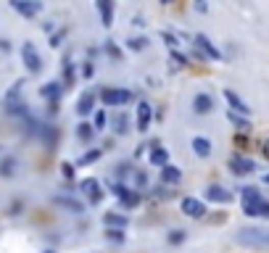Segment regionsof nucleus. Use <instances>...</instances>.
I'll return each instance as SVG.
<instances>
[{"instance_id": "nucleus-1", "label": "nucleus", "mask_w": 269, "mask_h": 253, "mask_svg": "<svg viewBox=\"0 0 269 253\" xmlns=\"http://www.w3.org/2000/svg\"><path fill=\"white\" fill-rule=\"evenodd\" d=\"M235 240L246 248H269V230L264 227H243L235 232Z\"/></svg>"}, {"instance_id": "nucleus-2", "label": "nucleus", "mask_w": 269, "mask_h": 253, "mask_svg": "<svg viewBox=\"0 0 269 253\" xmlns=\"http://www.w3.org/2000/svg\"><path fill=\"white\" fill-rule=\"evenodd\" d=\"M101 100L106 106H124V103H130L132 100V92L130 90H116V87H106L101 92Z\"/></svg>"}, {"instance_id": "nucleus-3", "label": "nucleus", "mask_w": 269, "mask_h": 253, "mask_svg": "<svg viewBox=\"0 0 269 253\" xmlns=\"http://www.w3.org/2000/svg\"><path fill=\"white\" fill-rule=\"evenodd\" d=\"M21 58H24V63H27L29 74H40V71H42L40 53H37V47L32 45V42H24V47H21Z\"/></svg>"}, {"instance_id": "nucleus-4", "label": "nucleus", "mask_w": 269, "mask_h": 253, "mask_svg": "<svg viewBox=\"0 0 269 253\" xmlns=\"http://www.w3.org/2000/svg\"><path fill=\"white\" fill-rule=\"evenodd\" d=\"M182 214L190 219H201L206 214V203L198 198H182Z\"/></svg>"}, {"instance_id": "nucleus-5", "label": "nucleus", "mask_w": 269, "mask_h": 253, "mask_svg": "<svg viewBox=\"0 0 269 253\" xmlns=\"http://www.w3.org/2000/svg\"><path fill=\"white\" fill-rule=\"evenodd\" d=\"M203 195H206V200H211V203H230L232 200V193L225 190L222 185H209Z\"/></svg>"}, {"instance_id": "nucleus-6", "label": "nucleus", "mask_w": 269, "mask_h": 253, "mask_svg": "<svg viewBox=\"0 0 269 253\" xmlns=\"http://www.w3.org/2000/svg\"><path fill=\"white\" fill-rule=\"evenodd\" d=\"M225 100L230 103V111H232V114H248V111H251V106H248L237 92H232V90H225Z\"/></svg>"}, {"instance_id": "nucleus-7", "label": "nucleus", "mask_w": 269, "mask_h": 253, "mask_svg": "<svg viewBox=\"0 0 269 253\" xmlns=\"http://www.w3.org/2000/svg\"><path fill=\"white\" fill-rule=\"evenodd\" d=\"M151 119H153V108H151V103L142 100V103L137 106V130L145 132L148 127H151Z\"/></svg>"}, {"instance_id": "nucleus-8", "label": "nucleus", "mask_w": 269, "mask_h": 253, "mask_svg": "<svg viewBox=\"0 0 269 253\" xmlns=\"http://www.w3.org/2000/svg\"><path fill=\"white\" fill-rule=\"evenodd\" d=\"M230 169L243 177V174H251L256 166H253V161H251V158H246V156H232L230 158Z\"/></svg>"}, {"instance_id": "nucleus-9", "label": "nucleus", "mask_w": 269, "mask_h": 253, "mask_svg": "<svg viewBox=\"0 0 269 253\" xmlns=\"http://www.w3.org/2000/svg\"><path fill=\"white\" fill-rule=\"evenodd\" d=\"M92 108H95V92L87 90V92H82V98H79V103H77V114L87 116V114H92Z\"/></svg>"}, {"instance_id": "nucleus-10", "label": "nucleus", "mask_w": 269, "mask_h": 253, "mask_svg": "<svg viewBox=\"0 0 269 253\" xmlns=\"http://www.w3.org/2000/svg\"><path fill=\"white\" fill-rule=\"evenodd\" d=\"M11 6H13V11H19L21 16H27V19H32V16H37L42 11L40 3H24V0H13Z\"/></svg>"}, {"instance_id": "nucleus-11", "label": "nucleus", "mask_w": 269, "mask_h": 253, "mask_svg": "<svg viewBox=\"0 0 269 253\" xmlns=\"http://www.w3.org/2000/svg\"><path fill=\"white\" fill-rule=\"evenodd\" d=\"M195 45H198V47H201V50H203L206 56H209L211 61H219V58H222V53H219V50H216V47L211 45V40H209V37H206V35H195Z\"/></svg>"}, {"instance_id": "nucleus-12", "label": "nucleus", "mask_w": 269, "mask_h": 253, "mask_svg": "<svg viewBox=\"0 0 269 253\" xmlns=\"http://www.w3.org/2000/svg\"><path fill=\"white\" fill-rule=\"evenodd\" d=\"M211 108H214V100H211V95L201 92V95H195V98H193V111H195V114H209Z\"/></svg>"}, {"instance_id": "nucleus-13", "label": "nucleus", "mask_w": 269, "mask_h": 253, "mask_svg": "<svg viewBox=\"0 0 269 253\" xmlns=\"http://www.w3.org/2000/svg\"><path fill=\"white\" fill-rule=\"evenodd\" d=\"M103 224H106L108 230H124V227H127V216H124V214H114V211H111V214L103 216Z\"/></svg>"}, {"instance_id": "nucleus-14", "label": "nucleus", "mask_w": 269, "mask_h": 253, "mask_svg": "<svg viewBox=\"0 0 269 253\" xmlns=\"http://www.w3.org/2000/svg\"><path fill=\"white\" fill-rule=\"evenodd\" d=\"M161 180H164V185H177L180 180H182V171L177 169V166H164L161 169Z\"/></svg>"}, {"instance_id": "nucleus-15", "label": "nucleus", "mask_w": 269, "mask_h": 253, "mask_svg": "<svg viewBox=\"0 0 269 253\" xmlns=\"http://www.w3.org/2000/svg\"><path fill=\"white\" fill-rule=\"evenodd\" d=\"M98 13H101V19H103V27L114 24V6H111L108 0H101V3H98Z\"/></svg>"}, {"instance_id": "nucleus-16", "label": "nucleus", "mask_w": 269, "mask_h": 253, "mask_svg": "<svg viewBox=\"0 0 269 253\" xmlns=\"http://www.w3.org/2000/svg\"><path fill=\"white\" fill-rule=\"evenodd\" d=\"M56 206H61V209H66V211H71V214H82V203L74 200V198L58 195V198H56Z\"/></svg>"}, {"instance_id": "nucleus-17", "label": "nucleus", "mask_w": 269, "mask_h": 253, "mask_svg": "<svg viewBox=\"0 0 269 253\" xmlns=\"http://www.w3.org/2000/svg\"><path fill=\"white\" fill-rule=\"evenodd\" d=\"M193 150H195V156H201V158H209V156H211V142L206 140V137H195V140H193Z\"/></svg>"}, {"instance_id": "nucleus-18", "label": "nucleus", "mask_w": 269, "mask_h": 253, "mask_svg": "<svg viewBox=\"0 0 269 253\" xmlns=\"http://www.w3.org/2000/svg\"><path fill=\"white\" fill-rule=\"evenodd\" d=\"M151 164H153V166H161V169L169 166V150H166V148H156V150L151 153Z\"/></svg>"}, {"instance_id": "nucleus-19", "label": "nucleus", "mask_w": 269, "mask_h": 253, "mask_svg": "<svg viewBox=\"0 0 269 253\" xmlns=\"http://www.w3.org/2000/svg\"><path fill=\"white\" fill-rule=\"evenodd\" d=\"M114 195H116L119 200H124V206H135V203H137V195H135V193H130V190L121 187V185H116V187H114Z\"/></svg>"}, {"instance_id": "nucleus-20", "label": "nucleus", "mask_w": 269, "mask_h": 253, "mask_svg": "<svg viewBox=\"0 0 269 253\" xmlns=\"http://www.w3.org/2000/svg\"><path fill=\"white\" fill-rule=\"evenodd\" d=\"M101 156H103V150H101V148H95V150H87L82 158H79V166H87V164H92V161H98Z\"/></svg>"}, {"instance_id": "nucleus-21", "label": "nucleus", "mask_w": 269, "mask_h": 253, "mask_svg": "<svg viewBox=\"0 0 269 253\" xmlns=\"http://www.w3.org/2000/svg\"><path fill=\"white\" fill-rule=\"evenodd\" d=\"M227 119H230L232 124H237V130H240V132H248V130H251V127H248V121H246L240 114H232V111H227Z\"/></svg>"}, {"instance_id": "nucleus-22", "label": "nucleus", "mask_w": 269, "mask_h": 253, "mask_svg": "<svg viewBox=\"0 0 269 253\" xmlns=\"http://www.w3.org/2000/svg\"><path fill=\"white\" fill-rule=\"evenodd\" d=\"M259 200H261V195L256 187H243V203H259Z\"/></svg>"}, {"instance_id": "nucleus-23", "label": "nucleus", "mask_w": 269, "mask_h": 253, "mask_svg": "<svg viewBox=\"0 0 269 253\" xmlns=\"http://www.w3.org/2000/svg\"><path fill=\"white\" fill-rule=\"evenodd\" d=\"M79 187H82V193H87L92 198L95 193H98V180H92V177L90 180H82V185H79Z\"/></svg>"}, {"instance_id": "nucleus-24", "label": "nucleus", "mask_w": 269, "mask_h": 253, "mask_svg": "<svg viewBox=\"0 0 269 253\" xmlns=\"http://www.w3.org/2000/svg\"><path fill=\"white\" fill-rule=\"evenodd\" d=\"M92 130H95L92 124H85V121H82V124L77 127V137H79V140H90V137H92Z\"/></svg>"}, {"instance_id": "nucleus-25", "label": "nucleus", "mask_w": 269, "mask_h": 253, "mask_svg": "<svg viewBox=\"0 0 269 253\" xmlns=\"http://www.w3.org/2000/svg\"><path fill=\"white\" fill-rule=\"evenodd\" d=\"M58 92H61V85L58 82H51L47 87H42V95H45V98H51V100L58 98Z\"/></svg>"}, {"instance_id": "nucleus-26", "label": "nucleus", "mask_w": 269, "mask_h": 253, "mask_svg": "<svg viewBox=\"0 0 269 253\" xmlns=\"http://www.w3.org/2000/svg\"><path fill=\"white\" fill-rule=\"evenodd\" d=\"M13 166H16L13 158H3V161H0V174H3V177H11V174H13Z\"/></svg>"}, {"instance_id": "nucleus-27", "label": "nucleus", "mask_w": 269, "mask_h": 253, "mask_svg": "<svg viewBox=\"0 0 269 253\" xmlns=\"http://www.w3.org/2000/svg\"><path fill=\"white\" fill-rule=\"evenodd\" d=\"M185 237H187V232H182V230H174V232L169 235V243H172V245H180V243L185 240Z\"/></svg>"}, {"instance_id": "nucleus-28", "label": "nucleus", "mask_w": 269, "mask_h": 253, "mask_svg": "<svg viewBox=\"0 0 269 253\" xmlns=\"http://www.w3.org/2000/svg\"><path fill=\"white\" fill-rule=\"evenodd\" d=\"M106 237L108 240H114V243H124V230H108Z\"/></svg>"}, {"instance_id": "nucleus-29", "label": "nucleus", "mask_w": 269, "mask_h": 253, "mask_svg": "<svg viewBox=\"0 0 269 253\" xmlns=\"http://www.w3.org/2000/svg\"><path fill=\"white\" fill-rule=\"evenodd\" d=\"M145 45H148L145 37H132V40H130V47H132V50H142Z\"/></svg>"}, {"instance_id": "nucleus-30", "label": "nucleus", "mask_w": 269, "mask_h": 253, "mask_svg": "<svg viewBox=\"0 0 269 253\" xmlns=\"http://www.w3.org/2000/svg\"><path fill=\"white\" fill-rule=\"evenodd\" d=\"M106 114H103V111H98V114H95V130H103V127H106Z\"/></svg>"}, {"instance_id": "nucleus-31", "label": "nucleus", "mask_w": 269, "mask_h": 253, "mask_svg": "<svg viewBox=\"0 0 269 253\" xmlns=\"http://www.w3.org/2000/svg\"><path fill=\"white\" fill-rule=\"evenodd\" d=\"M114 124H116V127H114L116 132H127V116H116Z\"/></svg>"}, {"instance_id": "nucleus-32", "label": "nucleus", "mask_w": 269, "mask_h": 253, "mask_svg": "<svg viewBox=\"0 0 269 253\" xmlns=\"http://www.w3.org/2000/svg\"><path fill=\"white\" fill-rule=\"evenodd\" d=\"M161 37H164V42H166L169 47H177V45H180V42H177V37L169 35V32H161Z\"/></svg>"}, {"instance_id": "nucleus-33", "label": "nucleus", "mask_w": 269, "mask_h": 253, "mask_svg": "<svg viewBox=\"0 0 269 253\" xmlns=\"http://www.w3.org/2000/svg\"><path fill=\"white\" fill-rule=\"evenodd\" d=\"M172 61H174V66H185V63H187V58H185V56H180L177 50L172 53Z\"/></svg>"}, {"instance_id": "nucleus-34", "label": "nucleus", "mask_w": 269, "mask_h": 253, "mask_svg": "<svg viewBox=\"0 0 269 253\" xmlns=\"http://www.w3.org/2000/svg\"><path fill=\"white\" fill-rule=\"evenodd\" d=\"M61 169H63V177H69V180L74 177V166H71V164H63Z\"/></svg>"}, {"instance_id": "nucleus-35", "label": "nucleus", "mask_w": 269, "mask_h": 253, "mask_svg": "<svg viewBox=\"0 0 269 253\" xmlns=\"http://www.w3.org/2000/svg\"><path fill=\"white\" fill-rule=\"evenodd\" d=\"M261 153H264V158H269V140L261 142Z\"/></svg>"}, {"instance_id": "nucleus-36", "label": "nucleus", "mask_w": 269, "mask_h": 253, "mask_svg": "<svg viewBox=\"0 0 269 253\" xmlns=\"http://www.w3.org/2000/svg\"><path fill=\"white\" fill-rule=\"evenodd\" d=\"M106 47H108V53H111V56H114V58H116V56H119V50H116V47H114V45H111V42H108V45H106Z\"/></svg>"}, {"instance_id": "nucleus-37", "label": "nucleus", "mask_w": 269, "mask_h": 253, "mask_svg": "<svg viewBox=\"0 0 269 253\" xmlns=\"http://www.w3.org/2000/svg\"><path fill=\"white\" fill-rule=\"evenodd\" d=\"M261 216H269V203H261Z\"/></svg>"}, {"instance_id": "nucleus-38", "label": "nucleus", "mask_w": 269, "mask_h": 253, "mask_svg": "<svg viewBox=\"0 0 269 253\" xmlns=\"http://www.w3.org/2000/svg\"><path fill=\"white\" fill-rule=\"evenodd\" d=\"M264 182H266V185H269V174H264Z\"/></svg>"}, {"instance_id": "nucleus-39", "label": "nucleus", "mask_w": 269, "mask_h": 253, "mask_svg": "<svg viewBox=\"0 0 269 253\" xmlns=\"http://www.w3.org/2000/svg\"><path fill=\"white\" fill-rule=\"evenodd\" d=\"M47 253H51V250H47Z\"/></svg>"}]
</instances>
